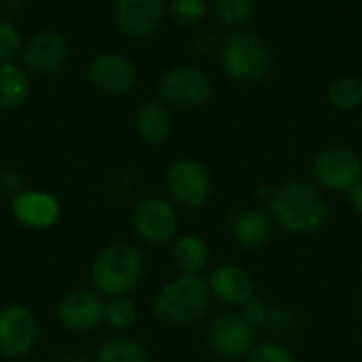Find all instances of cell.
<instances>
[{"instance_id":"cell-1","label":"cell","mask_w":362,"mask_h":362,"mask_svg":"<svg viewBox=\"0 0 362 362\" xmlns=\"http://www.w3.org/2000/svg\"><path fill=\"white\" fill-rule=\"evenodd\" d=\"M274 223L295 235H310L325 227L329 206L325 195L305 180H288L280 185L269 202Z\"/></svg>"},{"instance_id":"cell-2","label":"cell","mask_w":362,"mask_h":362,"mask_svg":"<svg viewBox=\"0 0 362 362\" xmlns=\"http://www.w3.org/2000/svg\"><path fill=\"white\" fill-rule=\"evenodd\" d=\"M208 280L202 276H178L161 286L155 297V316L170 327H187L206 316L210 308Z\"/></svg>"},{"instance_id":"cell-3","label":"cell","mask_w":362,"mask_h":362,"mask_svg":"<svg viewBox=\"0 0 362 362\" xmlns=\"http://www.w3.org/2000/svg\"><path fill=\"white\" fill-rule=\"evenodd\" d=\"M221 66L231 81L257 83L269 74L274 53L263 36L250 30H240L221 45Z\"/></svg>"},{"instance_id":"cell-4","label":"cell","mask_w":362,"mask_h":362,"mask_svg":"<svg viewBox=\"0 0 362 362\" xmlns=\"http://www.w3.org/2000/svg\"><path fill=\"white\" fill-rule=\"evenodd\" d=\"M144 261L138 248L132 244H112L98 252L91 265L93 286L112 299L125 297L142 278Z\"/></svg>"},{"instance_id":"cell-5","label":"cell","mask_w":362,"mask_h":362,"mask_svg":"<svg viewBox=\"0 0 362 362\" xmlns=\"http://www.w3.org/2000/svg\"><path fill=\"white\" fill-rule=\"evenodd\" d=\"M157 91L163 104L182 110H193L206 106L212 100L214 81L206 70L191 64H180L163 72Z\"/></svg>"},{"instance_id":"cell-6","label":"cell","mask_w":362,"mask_h":362,"mask_svg":"<svg viewBox=\"0 0 362 362\" xmlns=\"http://www.w3.org/2000/svg\"><path fill=\"white\" fill-rule=\"evenodd\" d=\"M314 176L329 191H350L362 180V159L358 153L344 144L322 148L314 159Z\"/></svg>"},{"instance_id":"cell-7","label":"cell","mask_w":362,"mask_h":362,"mask_svg":"<svg viewBox=\"0 0 362 362\" xmlns=\"http://www.w3.org/2000/svg\"><path fill=\"white\" fill-rule=\"evenodd\" d=\"M132 227L138 238L148 244H168L178 231V212L170 199L151 195L136 204L132 212Z\"/></svg>"},{"instance_id":"cell-8","label":"cell","mask_w":362,"mask_h":362,"mask_svg":"<svg viewBox=\"0 0 362 362\" xmlns=\"http://www.w3.org/2000/svg\"><path fill=\"white\" fill-rule=\"evenodd\" d=\"M165 187L174 202L202 208L212 197V180L208 170L195 159H176L165 172Z\"/></svg>"},{"instance_id":"cell-9","label":"cell","mask_w":362,"mask_h":362,"mask_svg":"<svg viewBox=\"0 0 362 362\" xmlns=\"http://www.w3.org/2000/svg\"><path fill=\"white\" fill-rule=\"evenodd\" d=\"M38 339L34 314L19 303H8L0 310V352L11 358H21L32 352Z\"/></svg>"},{"instance_id":"cell-10","label":"cell","mask_w":362,"mask_h":362,"mask_svg":"<svg viewBox=\"0 0 362 362\" xmlns=\"http://www.w3.org/2000/svg\"><path fill=\"white\" fill-rule=\"evenodd\" d=\"M208 346L223 358H240L255 348V329L240 314H221L208 327Z\"/></svg>"},{"instance_id":"cell-11","label":"cell","mask_w":362,"mask_h":362,"mask_svg":"<svg viewBox=\"0 0 362 362\" xmlns=\"http://www.w3.org/2000/svg\"><path fill=\"white\" fill-rule=\"evenodd\" d=\"M136 78H138V72H136L134 62L121 53L106 51V53L95 55L89 64L91 85L110 95L127 93L136 85Z\"/></svg>"},{"instance_id":"cell-12","label":"cell","mask_w":362,"mask_h":362,"mask_svg":"<svg viewBox=\"0 0 362 362\" xmlns=\"http://www.w3.org/2000/svg\"><path fill=\"white\" fill-rule=\"evenodd\" d=\"M165 8L161 0H119L115 23L127 38H146L161 25Z\"/></svg>"},{"instance_id":"cell-13","label":"cell","mask_w":362,"mask_h":362,"mask_svg":"<svg viewBox=\"0 0 362 362\" xmlns=\"http://www.w3.org/2000/svg\"><path fill=\"white\" fill-rule=\"evenodd\" d=\"M70 55V45L64 34L55 30L36 32L23 47V62L36 74L59 70Z\"/></svg>"},{"instance_id":"cell-14","label":"cell","mask_w":362,"mask_h":362,"mask_svg":"<svg viewBox=\"0 0 362 362\" xmlns=\"http://www.w3.org/2000/svg\"><path fill=\"white\" fill-rule=\"evenodd\" d=\"M210 295H214L221 303L244 308L250 299H255V282L250 274L235 263H221L208 276Z\"/></svg>"},{"instance_id":"cell-15","label":"cell","mask_w":362,"mask_h":362,"mask_svg":"<svg viewBox=\"0 0 362 362\" xmlns=\"http://www.w3.org/2000/svg\"><path fill=\"white\" fill-rule=\"evenodd\" d=\"M106 314V303L91 291H72L57 303V318L70 331H91Z\"/></svg>"},{"instance_id":"cell-16","label":"cell","mask_w":362,"mask_h":362,"mask_svg":"<svg viewBox=\"0 0 362 362\" xmlns=\"http://www.w3.org/2000/svg\"><path fill=\"white\" fill-rule=\"evenodd\" d=\"M13 216L30 229H49L59 218V202L45 191H21L11 202Z\"/></svg>"},{"instance_id":"cell-17","label":"cell","mask_w":362,"mask_h":362,"mask_svg":"<svg viewBox=\"0 0 362 362\" xmlns=\"http://www.w3.org/2000/svg\"><path fill=\"white\" fill-rule=\"evenodd\" d=\"M274 218L267 210H261V208H250V210H244L235 223H233V235L238 240L240 246L248 248V250H255V248H261L269 242L272 233H274Z\"/></svg>"},{"instance_id":"cell-18","label":"cell","mask_w":362,"mask_h":362,"mask_svg":"<svg viewBox=\"0 0 362 362\" xmlns=\"http://www.w3.org/2000/svg\"><path fill=\"white\" fill-rule=\"evenodd\" d=\"M138 136L148 144H163L172 134V115L163 102H144L136 112Z\"/></svg>"},{"instance_id":"cell-19","label":"cell","mask_w":362,"mask_h":362,"mask_svg":"<svg viewBox=\"0 0 362 362\" xmlns=\"http://www.w3.org/2000/svg\"><path fill=\"white\" fill-rule=\"evenodd\" d=\"M210 248L202 235L189 233L176 240L172 248V261L182 272V276H199V272L208 265Z\"/></svg>"},{"instance_id":"cell-20","label":"cell","mask_w":362,"mask_h":362,"mask_svg":"<svg viewBox=\"0 0 362 362\" xmlns=\"http://www.w3.org/2000/svg\"><path fill=\"white\" fill-rule=\"evenodd\" d=\"M30 95L28 74L17 64H0V110L21 106Z\"/></svg>"},{"instance_id":"cell-21","label":"cell","mask_w":362,"mask_h":362,"mask_svg":"<svg viewBox=\"0 0 362 362\" xmlns=\"http://www.w3.org/2000/svg\"><path fill=\"white\" fill-rule=\"evenodd\" d=\"M148 350L132 337H115L100 346L93 362H148Z\"/></svg>"},{"instance_id":"cell-22","label":"cell","mask_w":362,"mask_h":362,"mask_svg":"<svg viewBox=\"0 0 362 362\" xmlns=\"http://www.w3.org/2000/svg\"><path fill=\"white\" fill-rule=\"evenodd\" d=\"M327 98L331 102V106H335L337 110L350 112L356 110L362 104V81L358 76H337L329 89H327Z\"/></svg>"},{"instance_id":"cell-23","label":"cell","mask_w":362,"mask_h":362,"mask_svg":"<svg viewBox=\"0 0 362 362\" xmlns=\"http://www.w3.org/2000/svg\"><path fill=\"white\" fill-rule=\"evenodd\" d=\"M255 2L252 0H221L214 6V15L221 23L240 28L248 23L255 15Z\"/></svg>"},{"instance_id":"cell-24","label":"cell","mask_w":362,"mask_h":362,"mask_svg":"<svg viewBox=\"0 0 362 362\" xmlns=\"http://www.w3.org/2000/svg\"><path fill=\"white\" fill-rule=\"evenodd\" d=\"M168 15L180 25H199L208 17V4L204 0H172L168 4Z\"/></svg>"},{"instance_id":"cell-25","label":"cell","mask_w":362,"mask_h":362,"mask_svg":"<svg viewBox=\"0 0 362 362\" xmlns=\"http://www.w3.org/2000/svg\"><path fill=\"white\" fill-rule=\"evenodd\" d=\"M263 327L274 337H278V339H293L299 333V320H297V316L291 310L282 308V305H276V308H272L267 312V320H265Z\"/></svg>"},{"instance_id":"cell-26","label":"cell","mask_w":362,"mask_h":362,"mask_svg":"<svg viewBox=\"0 0 362 362\" xmlns=\"http://www.w3.org/2000/svg\"><path fill=\"white\" fill-rule=\"evenodd\" d=\"M104 318L108 320V325L112 329L125 331L129 327H134L136 318H138V308L132 299L127 297H117L110 303H106V314Z\"/></svg>"},{"instance_id":"cell-27","label":"cell","mask_w":362,"mask_h":362,"mask_svg":"<svg viewBox=\"0 0 362 362\" xmlns=\"http://www.w3.org/2000/svg\"><path fill=\"white\" fill-rule=\"evenodd\" d=\"M23 53L21 32L13 21H0V64H13V59Z\"/></svg>"},{"instance_id":"cell-28","label":"cell","mask_w":362,"mask_h":362,"mask_svg":"<svg viewBox=\"0 0 362 362\" xmlns=\"http://www.w3.org/2000/svg\"><path fill=\"white\" fill-rule=\"evenodd\" d=\"M248 362H295V356L280 341H263L250 350Z\"/></svg>"},{"instance_id":"cell-29","label":"cell","mask_w":362,"mask_h":362,"mask_svg":"<svg viewBox=\"0 0 362 362\" xmlns=\"http://www.w3.org/2000/svg\"><path fill=\"white\" fill-rule=\"evenodd\" d=\"M267 312H269V308L265 305V301H261V299H250V301L242 308V314H240V316L244 318V322H246L248 327L257 329V327H263V325H265Z\"/></svg>"},{"instance_id":"cell-30","label":"cell","mask_w":362,"mask_h":362,"mask_svg":"<svg viewBox=\"0 0 362 362\" xmlns=\"http://www.w3.org/2000/svg\"><path fill=\"white\" fill-rule=\"evenodd\" d=\"M0 185H2V189H4L6 193H13V197H15L17 193H21V176H19L17 172H13V170H8V172L2 174Z\"/></svg>"},{"instance_id":"cell-31","label":"cell","mask_w":362,"mask_h":362,"mask_svg":"<svg viewBox=\"0 0 362 362\" xmlns=\"http://www.w3.org/2000/svg\"><path fill=\"white\" fill-rule=\"evenodd\" d=\"M348 204L358 216H362V180L348 191Z\"/></svg>"},{"instance_id":"cell-32","label":"cell","mask_w":362,"mask_h":362,"mask_svg":"<svg viewBox=\"0 0 362 362\" xmlns=\"http://www.w3.org/2000/svg\"><path fill=\"white\" fill-rule=\"evenodd\" d=\"M195 47L199 53H212L216 49V38L212 36V32H202V36L195 40Z\"/></svg>"},{"instance_id":"cell-33","label":"cell","mask_w":362,"mask_h":362,"mask_svg":"<svg viewBox=\"0 0 362 362\" xmlns=\"http://www.w3.org/2000/svg\"><path fill=\"white\" fill-rule=\"evenodd\" d=\"M361 81H362V78H361Z\"/></svg>"}]
</instances>
